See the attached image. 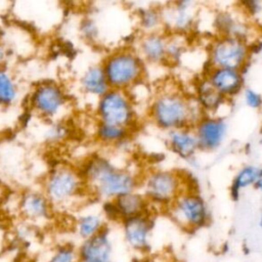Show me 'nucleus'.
I'll use <instances>...</instances> for the list:
<instances>
[{"instance_id":"1","label":"nucleus","mask_w":262,"mask_h":262,"mask_svg":"<svg viewBox=\"0 0 262 262\" xmlns=\"http://www.w3.org/2000/svg\"><path fill=\"white\" fill-rule=\"evenodd\" d=\"M80 171L90 198L102 203L139 189L141 174L133 168L116 164L106 156L89 157Z\"/></svg>"},{"instance_id":"2","label":"nucleus","mask_w":262,"mask_h":262,"mask_svg":"<svg viewBox=\"0 0 262 262\" xmlns=\"http://www.w3.org/2000/svg\"><path fill=\"white\" fill-rule=\"evenodd\" d=\"M207 114L196 100L174 87H163L156 91L146 108V116L158 129L169 132L191 127Z\"/></svg>"},{"instance_id":"3","label":"nucleus","mask_w":262,"mask_h":262,"mask_svg":"<svg viewBox=\"0 0 262 262\" xmlns=\"http://www.w3.org/2000/svg\"><path fill=\"white\" fill-rule=\"evenodd\" d=\"M40 188L55 212L79 211L90 198L80 169L70 164L53 166L45 174Z\"/></svg>"},{"instance_id":"4","label":"nucleus","mask_w":262,"mask_h":262,"mask_svg":"<svg viewBox=\"0 0 262 262\" xmlns=\"http://www.w3.org/2000/svg\"><path fill=\"white\" fill-rule=\"evenodd\" d=\"M108 85L113 89L128 91L145 80L146 66L136 50L122 46L110 50L101 59Z\"/></svg>"},{"instance_id":"5","label":"nucleus","mask_w":262,"mask_h":262,"mask_svg":"<svg viewBox=\"0 0 262 262\" xmlns=\"http://www.w3.org/2000/svg\"><path fill=\"white\" fill-rule=\"evenodd\" d=\"M27 102L31 114L47 122L62 121L71 108L68 90L55 80H42L34 84Z\"/></svg>"},{"instance_id":"6","label":"nucleus","mask_w":262,"mask_h":262,"mask_svg":"<svg viewBox=\"0 0 262 262\" xmlns=\"http://www.w3.org/2000/svg\"><path fill=\"white\" fill-rule=\"evenodd\" d=\"M185 180L174 170L154 168L141 174L139 190L149 206L166 208L184 190Z\"/></svg>"},{"instance_id":"7","label":"nucleus","mask_w":262,"mask_h":262,"mask_svg":"<svg viewBox=\"0 0 262 262\" xmlns=\"http://www.w3.org/2000/svg\"><path fill=\"white\" fill-rule=\"evenodd\" d=\"M94 116L96 122L133 130L138 121V110L128 91L110 88L95 101Z\"/></svg>"},{"instance_id":"8","label":"nucleus","mask_w":262,"mask_h":262,"mask_svg":"<svg viewBox=\"0 0 262 262\" xmlns=\"http://www.w3.org/2000/svg\"><path fill=\"white\" fill-rule=\"evenodd\" d=\"M170 219L185 231H195L210 221V211L205 199L196 191H182L167 208Z\"/></svg>"},{"instance_id":"9","label":"nucleus","mask_w":262,"mask_h":262,"mask_svg":"<svg viewBox=\"0 0 262 262\" xmlns=\"http://www.w3.org/2000/svg\"><path fill=\"white\" fill-rule=\"evenodd\" d=\"M208 60L211 67L238 70L244 73L251 51L249 44L241 39L216 36L208 47Z\"/></svg>"},{"instance_id":"10","label":"nucleus","mask_w":262,"mask_h":262,"mask_svg":"<svg viewBox=\"0 0 262 262\" xmlns=\"http://www.w3.org/2000/svg\"><path fill=\"white\" fill-rule=\"evenodd\" d=\"M15 211L21 221L35 228L48 225L55 214L41 188L23 189L15 198Z\"/></svg>"},{"instance_id":"11","label":"nucleus","mask_w":262,"mask_h":262,"mask_svg":"<svg viewBox=\"0 0 262 262\" xmlns=\"http://www.w3.org/2000/svg\"><path fill=\"white\" fill-rule=\"evenodd\" d=\"M121 235L126 247L138 254L150 249L154 229V219L150 213L142 214L120 222Z\"/></svg>"},{"instance_id":"12","label":"nucleus","mask_w":262,"mask_h":262,"mask_svg":"<svg viewBox=\"0 0 262 262\" xmlns=\"http://www.w3.org/2000/svg\"><path fill=\"white\" fill-rule=\"evenodd\" d=\"M101 208L108 221L119 223L128 218L150 213V206L139 189L103 203Z\"/></svg>"},{"instance_id":"13","label":"nucleus","mask_w":262,"mask_h":262,"mask_svg":"<svg viewBox=\"0 0 262 262\" xmlns=\"http://www.w3.org/2000/svg\"><path fill=\"white\" fill-rule=\"evenodd\" d=\"M200 150H217L227 136L228 124L223 117L206 115L193 127Z\"/></svg>"},{"instance_id":"14","label":"nucleus","mask_w":262,"mask_h":262,"mask_svg":"<svg viewBox=\"0 0 262 262\" xmlns=\"http://www.w3.org/2000/svg\"><path fill=\"white\" fill-rule=\"evenodd\" d=\"M166 32L185 35L196 24L198 9L192 1H177L162 7Z\"/></svg>"},{"instance_id":"15","label":"nucleus","mask_w":262,"mask_h":262,"mask_svg":"<svg viewBox=\"0 0 262 262\" xmlns=\"http://www.w3.org/2000/svg\"><path fill=\"white\" fill-rule=\"evenodd\" d=\"M77 247L80 262H114L115 242L110 226Z\"/></svg>"},{"instance_id":"16","label":"nucleus","mask_w":262,"mask_h":262,"mask_svg":"<svg viewBox=\"0 0 262 262\" xmlns=\"http://www.w3.org/2000/svg\"><path fill=\"white\" fill-rule=\"evenodd\" d=\"M167 32L139 34L133 48L145 66H163L167 63Z\"/></svg>"},{"instance_id":"17","label":"nucleus","mask_w":262,"mask_h":262,"mask_svg":"<svg viewBox=\"0 0 262 262\" xmlns=\"http://www.w3.org/2000/svg\"><path fill=\"white\" fill-rule=\"evenodd\" d=\"M204 79L224 98H231L244 90V73L238 70L209 66Z\"/></svg>"},{"instance_id":"18","label":"nucleus","mask_w":262,"mask_h":262,"mask_svg":"<svg viewBox=\"0 0 262 262\" xmlns=\"http://www.w3.org/2000/svg\"><path fill=\"white\" fill-rule=\"evenodd\" d=\"M108 227L102 208L79 210L73 221V232L80 242L91 238Z\"/></svg>"},{"instance_id":"19","label":"nucleus","mask_w":262,"mask_h":262,"mask_svg":"<svg viewBox=\"0 0 262 262\" xmlns=\"http://www.w3.org/2000/svg\"><path fill=\"white\" fill-rule=\"evenodd\" d=\"M168 148L177 157L189 161L200 150L193 128L184 127L166 132Z\"/></svg>"},{"instance_id":"20","label":"nucleus","mask_w":262,"mask_h":262,"mask_svg":"<svg viewBox=\"0 0 262 262\" xmlns=\"http://www.w3.org/2000/svg\"><path fill=\"white\" fill-rule=\"evenodd\" d=\"M78 87L81 93L95 101L111 88L100 62L91 63L82 71L78 78Z\"/></svg>"},{"instance_id":"21","label":"nucleus","mask_w":262,"mask_h":262,"mask_svg":"<svg viewBox=\"0 0 262 262\" xmlns=\"http://www.w3.org/2000/svg\"><path fill=\"white\" fill-rule=\"evenodd\" d=\"M135 23L140 34L166 32L163 9L156 5L138 8L135 12Z\"/></svg>"},{"instance_id":"22","label":"nucleus","mask_w":262,"mask_h":262,"mask_svg":"<svg viewBox=\"0 0 262 262\" xmlns=\"http://www.w3.org/2000/svg\"><path fill=\"white\" fill-rule=\"evenodd\" d=\"M132 131L125 127L96 122L94 126V137L102 145L119 146L130 139Z\"/></svg>"},{"instance_id":"23","label":"nucleus","mask_w":262,"mask_h":262,"mask_svg":"<svg viewBox=\"0 0 262 262\" xmlns=\"http://www.w3.org/2000/svg\"><path fill=\"white\" fill-rule=\"evenodd\" d=\"M21 95L20 85L14 74L6 67H0V106L15 105Z\"/></svg>"},{"instance_id":"24","label":"nucleus","mask_w":262,"mask_h":262,"mask_svg":"<svg viewBox=\"0 0 262 262\" xmlns=\"http://www.w3.org/2000/svg\"><path fill=\"white\" fill-rule=\"evenodd\" d=\"M262 178V167L256 165H245L234 175L231 186L230 194L232 199H238L239 192L244 188L254 187L256 182Z\"/></svg>"},{"instance_id":"25","label":"nucleus","mask_w":262,"mask_h":262,"mask_svg":"<svg viewBox=\"0 0 262 262\" xmlns=\"http://www.w3.org/2000/svg\"><path fill=\"white\" fill-rule=\"evenodd\" d=\"M195 98L203 107V110L205 111V113H214L216 110L222 106L226 100V98L217 93L205 79L198 87Z\"/></svg>"},{"instance_id":"26","label":"nucleus","mask_w":262,"mask_h":262,"mask_svg":"<svg viewBox=\"0 0 262 262\" xmlns=\"http://www.w3.org/2000/svg\"><path fill=\"white\" fill-rule=\"evenodd\" d=\"M45 262H80L78 247L72 243L57 245L51 250Z\"/></svg>"},{"instance_id":"27","label":"nucleus","mask_w":262,"mask_h":262,"mask_svg":"<svg viewBox=\"0 0 262 262\" xmlns=\"http://www.w3.org/2000/svg\"><path fill=\"white\" fill-rule=\"evenodd\" d=\"M186 51V41L184 35L168 33L167 39V63H175L180 61L182 55Z\"/></svg>"},{"instance_id":"28","label":"nucleus","mask_w":262,"mask_h":262,"mask_svg":"<svg viewBox=\"0 0 262 262\" xmlns=\"http://www.w3.org/2000/svg\"><path fill=\"white\" fill-rule=\"evenodd\" d=\"M78 32L80 36L89 43L98 42L101 37L100 24L91 15H86L79 21Z\"/></svg>"},{"instance_id":"29","label":"nucleus","mask_w":262,"mask_h":262,"mask_svg":"<svg viewBox=\"0 0 262 262\" xmlns=\"http://www.w3.org/2000/svg\"><path fill=\"white\" fill-rule=\"evenodd\" d=\"M50 123L45 130V139L48 142L56 143L63 140L68 135V128L62 121L48 122Z\"/></svg>"},{"instance_id":"30","label":"nucleus","mask_w":262,"mask_h":262,"mask_svg":"<svg viewBox=\"0 0 262 262\" xmlns=\"http://www.w3.org/2000/svg\"><path fill=\"white\" fill-rule=\"evenodd\" d=\"M244 101L246 105L252 110H260L262 107V95L256 90L247 87L243 90Z\"/></svg>"},{"instance_id":"31","label":"nucleus","mask_w":262,"mask_h":262,"mask_svg":"<svg viewBox=\"0 0 262 262\" xmlns=\"http://www.w3.org/2000/svg\"><path fill=\"white\" fill-rule=\"evenodd\" d=\"M9 245V225L5 215L0 212V254L8 248Z\"/></svg>"},{"instance_id":"32","label":"nucleus","mask_w":262,"mask_h":262,"mask_svg":"<svg viewBox=\"0 0 262 262\" xmlns=\"http://www.w3.org/2000/svg\"><path fill=\"white\" fill-rule=\"evenodd\" d=\"M9 199V188L0 180V212Z\"/></svg>"},{"instance_id":"33","label":"nucleus","mask_w":262,"mask_h":262,"mask_svg":"<svg viewBox=\"0 0 262 262\" xmlns=\"http://www.w3.org/2000/svg\"><path fill=\"white\" fill-rule=\"evenodd\" d=\"M8 57H9V50H8V48L5 45L0 44V67L1 66H5Z\"/></svg>"},{"instance_id":"34","label":"nucleus","mask_w":262,"mask_h":262,"mask_svg":"<svg viewBox=\"0 0 262 262\" xmlns=\"http://www.w3.org/2000/svg\"><path fill=\"white\" fill-rule=\"evenodd\" d=\"M253 188H255L256 190H260V191H262V178L261 179H259L257 182H256V184L254 185V187Z\"/></svg>"},{"instance_id":"35","label":"nucleus","mask_w":262,"mask_h":262,"mask_svg":"<svg viewBox=\"0 0 262 262\" xmlns=\"http://www.w3.org/2000/svg\"><path fill=\"white\" fill-rule=\"evenodd\" d=\"M258 225H259V227L262 229V214H261V216H260V218H259V221H258Z\"/></svg>"},{"instance_id":"36","label":"nucleus","mask_w":262,"mask_h":262,"mask_svg":"<svg viewBox=\"0 0 262 262\" xmlns=\"http://www.w3.org/2000/svg\"><path fill=\"white\" fill-rule=\"evenodd\" d=\"M17 262H31V261H29V260H21V259H19Z\"/></svg>"},{"instance_id":"37","label":"nucleus","mask_w":262,"mask_h":262,"mask_svg":"<svg viewBox=\"0 0 262 262\" xmlns=\"http://www.w3.org/2000/svg\"><path fill=\"white\" fill-rule=\"evenodd\" d=\"M261 132H262V128H261Z\"/></svg>"}]
</instances>
